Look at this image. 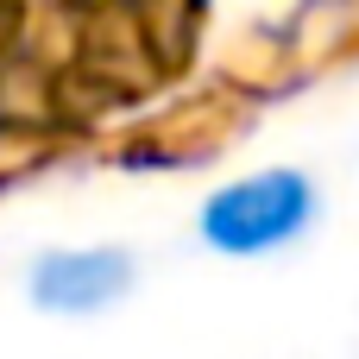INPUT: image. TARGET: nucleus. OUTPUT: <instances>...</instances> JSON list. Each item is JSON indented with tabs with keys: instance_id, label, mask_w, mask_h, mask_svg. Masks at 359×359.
<instances>
[{
	"instance_id": "nucleus-1",
	"label": "nucleus",
	"mask_w": 359,
	"mask_h": 359,
	"mask_svg": "<svg viewBox=\"0 0 359 359\" xmlns=\"http://www.w3.org/2000/svg\"><path fill=\"white\" fill-rule=\"evenodd\" d=\"M316 183L290 164L271 170H246L233 183H221L202 208H196V233L202 246H215L221 259H265L297 246L316 227Z\"/></svg>"
},
{
	"instance_id": "nucleus-2",
	"label": "nucleus",
	"mask_w": 359,
	"mask_h": 359,
	"mask_svg": "<svg viewBox=\"0 0 359 359\" xmlns=\"http://www.w3.org/2000/svg\"><path fill=\"white\" fill-rule=\"evenodd\" d=\"M133 278L139 271H133L126 246H50V252H38L25 265V297L44 316L82 322V316L114 309L133 290Z\"/></svg>"
}]
</instances>
